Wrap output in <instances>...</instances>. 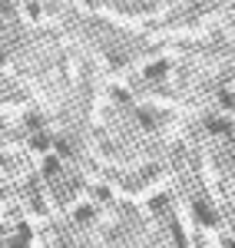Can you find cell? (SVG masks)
Listing matches in <instances>:
<instances>
[{
  "label": "cell",
  "instance_id": "6da1fadb",
  "mask_svg": "<svg viewBox=\"0 0 235 248\" xmlns=\"http://www.w3.org/2000/svg\"><path fill=\"white\" fill-rule=\"evenodd\" d=\"M57 169H60V166H57V159H47V169H43V172H47V175H53Z\"/></svg>",
  "mask_w": 235,
  "mask_h": 248
}]
</instances>
